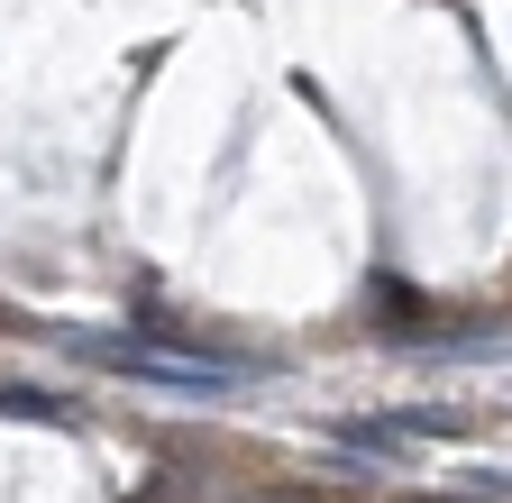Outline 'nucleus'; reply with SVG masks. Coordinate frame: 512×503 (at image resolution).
Here are the masks:
<instances>
[{
    "label": "nucleus",
    "mask_w": 512,
    "mask_h": 503,
    "mask_svg": "<svg viewBox=\"0 0 512 503\" xmlns=\"http://www.w3.org/2000/svg\"><path fill=\"white\" fill-rule=\"evenodd\" d=\"M247 503H311L302 485H266V494H247Z\"/></svg>",
    "instance_id": "2"
},
{
    "label": "nucleus",
    "mask_w": 512,
    "mask_h": 503,
    "mask_svg": "<svg viewBox=\"0 0 512 503\" xmlns=\"http://www.w3.org/2000/svg\"><path fill=\"white\" fill-rule=\"evenodd\" d=\"M0 412H10V421H64L74 403H55V394H37V385H0Z\"/></svg>",
    "instance_id": "1"
}]
</instances>
